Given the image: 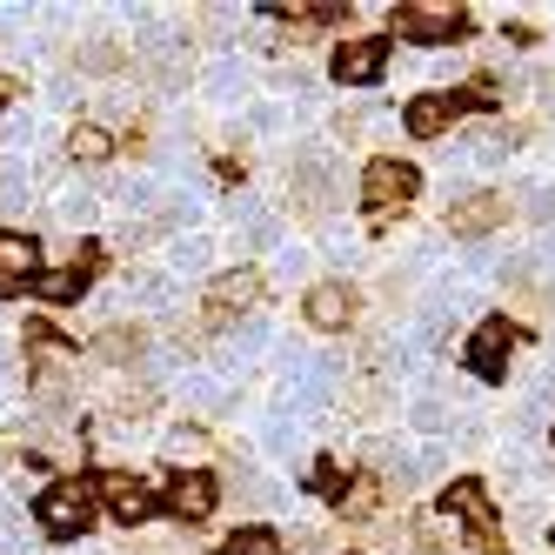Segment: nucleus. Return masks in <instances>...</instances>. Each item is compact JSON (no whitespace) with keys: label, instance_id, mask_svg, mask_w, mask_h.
Here are the masks:
<instances>
[{"label":"nucleus","instance_id":"22","mask_svg":"<svg viewBox=\"0 0 555 555\" xmlns=\"http://www.w3.org/2000/svg\"><path fill=\"white\" fill-rule=\"evenodd\" d=\"M489 555H502V548H489Z\"/></svg>","mask_w":555,"mask_h":555},{"label":"nucleus","instance_id":"12","mask_svg":"<svg viewBox=\"0 0 555 555\" xmlns=\"http://www.w3.org/2000/svg\"><path fill=\"white\" fill-rule=\"evenodd\" d=\"M382 67H388V48L382 41H348L341 54H335V74L348 88H369V81H382Z\"/></svg>","mask_w":555,"mask_h":555},{"label":"nucleus","instance_id":"4","mask_svg":"<svg viewBox=\"0 0 555 555\" xmlns=\"http://www.w3.org/2000/svg\"><path fill=\"white\" fill-rule=\"evenodd\" d=\"M341 194H348L341 168L328 162V154H322V162L308 154V162H301V181H295V208H301V215H335V208H341Z\"/></svg>","mask_w":555,"mask_h":555},{"label":"nucleus","instance_id":"11","mask_svg":"<svg viewBox=\"0 0 555 555\" xmlns=\"http://www.w3.org/2000/svg\"><path fill=\"white\" fill-rule=\"evenodd\" d=\"M301 314H308V322L322 328V335H335V328H348L354 295H348L341 282H314V288H308V301H301Z\"/></svg>","mask_w":555,"mask_h":555},{"label":"nucleus","instance_id":"15","mask_svg":"<svg viewBox=\"0 0 555 555\" xmlns=\"http://www.w3.org/2000/svg\"><path fill=\"white\" fill-rule=\"evenodd\" d=\"M34 395H41V409H54V415L74 402V375L54 362V354H41V375H34Z\"/></svg>","mask_w":555,"mask_h":555},{"label":"nucleus","instance_id":"1","mask_svg":"<svg viewBox=\"0 0 555 555\" xmlns=\"http://www.w3.org/2000/svg\"><path fill=\"white\" fill-rule=\"evenodd\" d=\"M362 202H369V228L382 234L395 215L415 202V168L409 162H388V154H382V162H369L362 168Z\"/></svg>","mask_w":555,"mask_h":555},{"label":"nucleus","instance_id":"17","mask_svg":"<svg viewBox=\"0 0 555 555\" xmlns=\"http://www.w3.org/2000/svg\"><path fill=\"white\" fill-rule=\"evenodd\" d=\"M382 502H388V482H375V475H354L341 489V515H375Z\"/></svg>","mask_w":555,"mask_h":555},{"label":"nucleus","instance_id":"10","mask_svg":"<svg viewBox=\"0 0 555 555\" xmlns=\"http://www.w3.org/2000/svg\"><path fill=\"white\" fill-rule=\"evenodd\" d=\"M101 495H107V508H114V522H128V529H141L147 515H154V489L147 482H134V475H101Z\"/></svg>","mask_w":555,"mask_h":555},{"label":"nucleus","instance_id":"18","mask_svg":"<svg viewBox=\"0 0 555 555\" xmlns=\"http://www.w3.org/2000/svg\"><path fill=\"white\" fill-rule=\"evenodd\" d=\"M34 288H41V301H74V295H81L88 288V268H61V274H41V282H34Z\"/></svg>","mask_w":555,"mask_h":555},{"label":"nucleus","instance_id":"14","mask_svg":"<svg viewBox=\"0 0 555 555\" xmlns=\"http://www.w3.org/2000/svg\"><path fill=\"white\" fill-rule=\"evenodd\" d=\"M449 121H455V94H422V101H409V121L402 128L428 141V134H442Z\"/></svg>","mask_w":555,"mask_h":555},{"label":"nucleus","instance_id":"19","mask_svg":"<svg viewBox=\"0 0 555 555\" xmlns=\"http://www.w3.org/2000/svg\"><path fill=\"white\" fill-rule=\"evenodd\" d=\"M442 502H449V508L462 515V522H475V515H495V508H489V489H482V482H455V489H449Z\"/></svg>","mask_w":555,"mask_h":555},{"label":"nucleus","instance_id":"7","mask_svg":"<svg viewBox=\"0 0 555 555\" xmlns=\"http://www.w3.org/2000/svg\"><path fill=\"white\" fill-rule=\"evenodd\" d=\"M27 282H41V248L21 228H0V295H14Z\"/></svg>","mask_w":555,"mask_h":555},{"label":"nucleus","instance_id":"8","mask_svg":"<svg viewBox=\"0 0 555 555\" xmlns=\"http://www.w3.org/2000/svg\"><path fill=\"white\" fill-rule=\"evenodd\" d=\"M502 221H508V202H502V194H462V202L449 208V228L468 234V242H489Z\"/></svg>","mask_w":555,"mask_h":555},{"label":"nucleus","instance_id":"21","mask_svg":"<svg viewBox=\"0 0 555 555\" xmlns=\"http://www.w3.org/2000/svg\"><path fill=\"white\" fill-rule=\"evenodd\" d=\"M81 61H88V74H121V48H114V41H94Z\"/></svg>","mask_w":555,"mask_h":555},{"label":"nucleus","instance_id":"13","mask_svg":"<svg viewBox=\"0 0 555 555\" xmlns=\"http://www.w3.org/2000/svg\"><path fill=\"white\" fill-rule=\"evenodd\" d=\"M107 154H114V134L101 121H74V134H67V162L74 168H107Z\"/></svg>","mask_w":555,"mask_h":555},{"label":"nucleus","instance_id":"9","mask_svg":"<svg viewBox=\"0 0 555 555\" xmlns=\"http://www.w3.org/2000/svg\"><path fill=\"white\" fill-rule=\"evenodd\" d=\"M508 348H515V322H482V328L468 335V369L482 375V382H495L508 369Z\"/></svg>","mask_w":555,"mask_h":555},{"label":"nucleus","instance_id":"20","mask_svg":"<svg viewBox=\"0 0 555 555\" xmlns=\"http://www.w3.org/2000/svg\"><path fill=\"white\" fill-rule=\"evenodd\" d=\"M234 555H288V548H282V535H274V529H261V522H255V529L234 535Z\"/></svg>","mask_w":555,"mask_h":555},{"label":"nucleus","instance_id":"3","mask_svg":"<svg viewBox=\"0 0 555 555\" xmlns=\"http://www.w3.org/2000/svg\"><path fill=\"white\" fill-rule=\"evenodd\" d=\"M468 27V8L455 0H415V8H395V34L402 41H455Z\"/></svg>","mask_w":555,"mask_h":555},{"label":"nucleus","instance_id":"16","mask_svg":"<svg viewBox=\"0 0 555 555\" xmlns=\"http://www.w3.org/2000/svg\"><path fill=\"white\" fill-rule=\"evenodd\" d=\"M94 348H101V362H141V348H147V335L121 322V328H101V335H94Z\"/></svg>","mask_w":555,"mask_h":555},{"label":"nucleus","instance_id":"5","mask_svg":"<svg viewBox=\"0 0 555 555\" xmlns=\"http://www.w3.org/2000/svg\"><path fill=\"white\" fill-rule=\"evenodd\" d=\"M255 301H261V274H255V268H228L221 282L208 288V301H202V308H208V322H215V328H228L234 314H248Z\"/></svg>","mask_w":555,"mask_h":555},{"label":"nucleus","instance_id":"6","mask_svg":"<svg viewBox=\"0 0 555 555\" xmlns=\"http://www.w3.org/2000/svg\"><path fill=\"white\" fill-rule=\"evenodd\" d=\"M162 502L181 515V522H208L215 502H221V482H215L208 468H188V475H175V482H168V495H162Z\"/></svg>","mask_w":555,"mask_h":555},{"label":"nucleus","instance_id":"2","mask_svg":"<svg viewBox=\"0 0 555 555\" xmlns=\"http://www.w3.org/2000/svg\"><path fill=\"white\" fill-rule=\"evenodd\" d=\"M34 515H41V529L74 542V535H88L94 522V482H54L41 502H34Z\"/></svg>","mask_w":555,"mask_h":555}]
</instances>
